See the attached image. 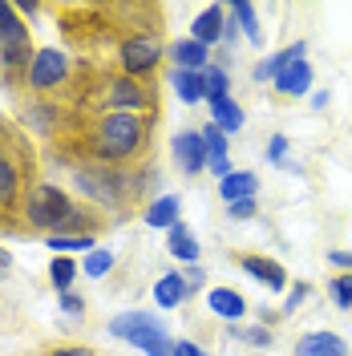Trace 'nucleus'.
<instances>
[{"mask_svg":"<svg viewBox=\"0 0 352 356\" xmlns=\"http://www.w3.org/2000/svg\"><path fill=\"white\" fill-rule=\"evenodd\" d=\"M146 146V118L142 113H102L89 130V150L102 158V166L134 162Z\"/></svg>","mask_w":352,"mask_h":356,"instance_id":"nucleus-1","label":"nucleus"},{"mask_svg":"<svg viewBox=\"0 0 352 356\" xmlns=\"http://www.w3.org/2000/svg\"><path fill=\"white\" fill-rule=\"evenodd\" d=\"M24 219H29V227L49 231V235H73V231L86 235L89 227L97 231V219L86 215L81 207H73V199H69L65 191H57L49 182H37L24 195Z\"/></svg>","mask_w":352,"mask_h":356,"instance_id":"nucleus-2","label":"nucleus"},{"mask_svg":"<svg viewBox=\"0 0 352 356\" xmlns=\"http://www.w3.org/2000/svg\"><path fill=\"white\" fill-rule=\"evenodd\" d=\"M113 336H122V340H130L134 348H142L146 356H175V340L162 332V324H158L154 316H146V312H126V316H118L110 324Z\"/></svg>","mask_w":352,"mask_h":356,"instance_id":"nucleus-3","label":"nucleus"},{"mask_svg":"<svg viewBox=\"0 0 352 356\" xmlns=\"http://www.w3.org/2000/svg\"><path fill=\"white\" fill-rule=\"evenodd\" d=\"M158 61H162V41L150 37V33H142V37H126L122 49H118V65L126 77H146V73H154Z\"/></svg>","mask_w":352,"mask_h":356,"instance_id":"nucleus-4","label":"nucleus"},{"mask_svg":"<svg viewBox=\"0 0 352 356\" xmlns=\"http://www.w3.org/2000/svg\"><path fill=\"white\" fill-rule=\"evenodd\" d=\"M77 186L86 191L89 199H97V202H106V207H118L122 202V191H126V178L118 175L113 166H81L77 170Z\"/></svg>","mask_w":352,"mask_h":356,"instance_id":"nucleus-5","label":"nucleus"},{"mask_svg":"<svg viewBox=\"0 0 352 356\" xmlns=\"http://www.w3.org/2000/svg\"><path fill=\"white\" fill-rule=\"evenodd\" d=\"M69 77V61L65 53H57V49H41L37 57H33V65H29V77H24V86L45 93V89H57L61 81Z\"/></svg>","mask_w":352,"mask_h":356,"instance_id":"nucleus-6","label":"nucleus"},{"mask_svg":"<svg viewBox=\"0 0 352 356\" xmlns=\"http://www.w3.org/2000/svg\"><path fill=\"white\" fill-rule=\"evenodd\" d=\"M106 102L113 106V113H138L150 106V93L138 86L134 77H113L106 86Z\"/></svg>","mask_w":352,"mask_h":356,"instance_id":"nucleus-7","label":"nucleus"},{"mask_svg":"<svg viewBox=\"0 0 352 356\" xmlns=\"http://www.w3.org/2000/svg\"><path fill=\"white\" fill-rule=\"evenodd\" d=\"M175 158L178 166L186 170V175H198V170H207V146H202V134L186 130L175 138Z\"/></svg>","mask_w":352,"mask_h":356,"instance_id":"nucleus-8","label":"nucleus"},{"mask_svg":"<svg viewBox=\"0 0 352 356\" xmlns=\"http://www.w3.org/2000/svg\"><path fill=\"white\" fill-rule=\"evenodd\" d=\"M21 202V166L13 162V154L0 150V219Z\"/></svg>","mask_w":352,"mask_h":356,"instance_id":"nucleus-9","label":"nucleus"},{"mask_svg":"<svg viewBox=\"0 0 352 356\" xmlns=\"http://www.w3.org/2000/svg\"><path fill=\"white\" fill-rule=\"evenodd\" d=\"M296 356H349V344L336 332H308L296 340Z\"/></svg>","mask_w":352,"mask_h":356,"instance_id":"nucleus-10","label":"nucleus"},{"mask_svg":"<svg viewBox=\"0 0 352 356\" xmlns=\"http://www.w3.org/2000/svg\"><path fill=\"white\" fill-rule=\"evenodd\" d=\"M223 24H227V17H223V8L219 4H211V8H202L195 17V24H191V41H198V44H211L223 37Z\"/></svg>","mask_w":352,"mask_h":356,"instance_id":"nucleus-11","label":"nucleus"},{"mask_svg":"<svg viewBox=\"0 0 352 356\" xmlns=\"http://www.w3.org/2000/svg\"><path fill=\"white\" fill-rule=\"evenodd\" d=\"M255 191H259V178L251 175V170H231V175L219 182V195H223L227 207H231V202H243V199H255Z\"/></svg>","mask_w":352,"mask_h":356,"instance_id":"nucleus-12","label":"nucleus"},{"mask_svg":"<svg viewBox=\"0 0 352 356\" xmlns=\"http://www.w3.org/2000/svg\"><path fill=\"white\" fill-rule=\"evenodd\" d=\"M275 89L280 93H287V97H300V93H308L312 89V65L300 57V61H291V65L275 77Z\"/></svg>","mask_w":352,"mask_h":356,"instance_id":"nucleus-13","label":"nucleus"},{"mask_svg":"<svg viewBox=\"0 0 352 356\" xmlns=\"http://www.w3.org/2000/svg\"><path fill=\"white\" fill-rule=\"evenodd\" d=\"M239 267L247 275H255V280H264L267 288H284L287 275L280 264H271V259H259V255H239Z\"/></svg>","mask_w":352,"mask_h":356,"instance_id":"nucleus-14","label":"nucleus"},{"mask_svg":"<svg viewBox=\"0 0 352 356\" xmlns=\"http://www.w3.org/2000/svg\"><path fill=\"white\" fill-rule=\"evenodd\" d=\"M191 296V288H186V280L178 275V271H166L162 280L154 284V300H158V308H178L182 300Z\"/></svg>","mask_w":352,"mask_h":356,"instance_id":"nucleus-15","label":"nucleus"},{"mask_svg":"<svg viewBox=\"0 0 352 356\" xmlns=\"http://www.w3.org/2000/svg\"><path fill=\"white\" fill-rule=\"evenodd\" d=\"M170 57L178 61V69H191V73H207V61H211V49L198 41H178L170 49Z\"/></svg>","mask_w":352,"mask_h":356,"instance_id":"nucleus-16","label":"nucleus"},{"mask_svg":"<svg viewBox=\"0 0 352 356\" xmlns=\"http://www.w3.org/2000/svg\"><path fill=\"white\" fill-rule=\"evenodd\" d=\"M166 251H170L175 259H182V264H195V259H198V239L191 235V227H186V222H175V227H170Z\"/></svg>","mask_w":352,"mask_h":356,"instance_id":"nucleus-17","label":"nucleus"},{"mask_svg":"<svg viewBox=\"0 0 352 356\" xmlns=\"http://www.w3.org/2000/svg\"><path fill=\"white\" fill-rule=\"evenodd\" d=\"M170 81H175V89H178V97L182 102H207V77L202 73H191V69H175L170 73Z\"/></svg>","mask_w":352,"mask_h":356,"instance_id":"nucleus-18","label":"nucleus"},{"mask_svg":"<svg viewBox=\"0 0 352 356\" xmlns=\"http://www.w3.org/2000/svg\"><path fill=\"white\" fill-rule=\"evenodd\" d=\"M211 308L219 312L223 320H243V316H247L243 296H235L231 288H215V291H211Z\"/></svg>","mask_w":352,"mask_h":356,"instance_id":"nucleus-19","label":"nucleus"},{"mask_svg":"<svg viewBox=\"0 0 352 356\" xmlns=\"http://www.w3.org/2000/svg\"><path fill=\"white\" fill-rule=\"evenodd\" d=\"M178 211H182L178 195H162V199L146 211V222H150V227H175V222H182L178 219Z\"/></svg>","mask_w":352,"mask_h":356,"instance_id":"nucleus-20","label":"nucleus"},{"mask_svg":"<svg viewBox=\"0 0 352 356\" xmlns=\"http://www.w3.org/2000/svg\"><path fill=\"white\" fill-rule=\"evenodd\" d=\"M207 106H219V102H227L231 97V77H227V69L219 65H207Z\"/></svg>","mask_w":352,"mask_h":356,"instance_id":"nucleus-21","label":"nucleus"},{"mask_svg":"<svg viewBox=\"0 0 352 356\" xmlns=\"http://www.w3.org/2000/svg\"><path fill=\"white\" fill-rule=\"evenodd\" d=\"M21 37H29V29L21 24V17H17V8L0 0V44H8V41H21Z\"/></svg>","mask_w":352,"mask_h":356,"instance_id":"nucleus-22","label":"nucleus"},{"mask_svg":"<svg viewBox=\"0 0 352 356\" xmlns=\"http://www.w3.org/2000/svg\"><path fill=\"white\" fill-rule=\"evenodd\" d=\"M231 17H235V21H239V29L243 33H247V41L251 44H264V33H259V17H255V8H251V4H231Z\"/></svg>","mask_w":352,"mask_h":356,"instance_id":"nucleus-23","label":"nucleus"},{"mask_svg":"<svg viewBox=\"0 0 352 356\" xmlns=\"http://www.w3.org/2000/svg\"><path fill=\"white\" fill-rule=\"evenodd\" d=\"M211 113H215V126H219L223 134H235L243 126V110L227 97V102H219V106H211Z\"/></svg>","mask_w":352,"mask_h":356,"instance_id":"nucleus-24","label":"nucleus"},{"mask_svg":"<svg viewBox=\"0 0 352 356\" xmlns=\"http://www.w3.org/2000/svg\"><path fill=\"white\" fill-rule=\"evenodd\" d=\"M73 275H77V264H73L69 255H57V259L49 264V280H53V288L57 291L73 288Z\"/></svg>","mask_w":352,"mask_h":356,"instance_id":"nucleus-25","label":"nucleus"},{"mask_svg":"<svg viewBox=\"0 0 352 356\" xmlns=\"http://www.w3.org/2000/svg\"><path fill=\"white\" fill-rule=\"evenodd\" d=\"M110 267H113V251H93V255H86L81 271H86L89 280H102V275H106Z\"/></svg>","mask_w":352,"mask_h":356,"instance_id":"nucleus-26","label":"nucleus"},{"mask_svg":"<svg viewBox=\"0 0 352 356\" xmlns=\"http://www.w3.org/2000/svg\"><path fill=\"white\" fill-rule=\"evenodd\" d=\"M49 247L53 251H89L93 235H49Z\"/></svg>","mask_w":352,"mask_h":356,"instance_id":"nucleus-27","label":"nucleus"},{"mask_svg":"<svg viewBox=\"0 0 352 356\" xmlns=\"http://www.w3.org/2000/svg\"><path fill=\"white\" fill-rule=\"evenodd\" d=\"M332 304L336 308H352V271L332 280Z\"/></svg>","mask_w":352,"mask_h":356,"instance_id":"nucleus-28","label":"nucleus"},{"mask_svg":"<svg viewBox=\"0 0 352 356\" xmlns=\"http://www.w3.org/2000/svg\"><path fill=\"white\" fill-rule=\"evenodd\" d=\"M284 154H287V138H280V134H275V138L267 142V158H271L275 166H284V162H287Z\"/></svg>","mask_w":352,"mask_h":356,"instance_id":"nucleus-29","label":"nucleus"},{"mask_svg":"<svg viewBox=\"0 0 352 356\" xmlns=\"http://www.w3.org/2000/svg\"><path fill=\"white\" fill-rule=\"evenodd\" d=\"M227 211H231V219H251L259 207H255V199H243V202H231Z\"/></svg>","mask_w":352,"mask_h":356,"instance_id":"nucleus-30","label":"nucleus"},{"mask_svg":"<svg viewBox=\"0 0 352 356\" xmlns=\"http://www.w3.org/2000/svg\"><path fill=\"white\" fill-rule=\"evenodd\" d=\"M45 356H97L93 348H81V344H61V348H49Z\"/></svg>","mask_w":352,"mask_h":356,"instance_id":"nucleus-31","label":"nucleus"},{"mask_svg":"<svg viewBox=\"0 0 352 356\" xmlns=\"http://www.w3.org/2000/svg\"><path fill=\"white\" fill-rule=\"evenodd\" d=\"M61 308H65L69 316H81V312H86V304H81V296H73V291H61Z\"/></svg>","mask_w":352,"mask_h":356,"instance_id":"nucleus-32","label":"nucleus"},{"mask_svg":"<svg viewBox=\"0 0 352 356\" xmlns=\"http://www.w3.org/2000/svg\"><path fill=\"white\" fill-rule=\"evenodd\" d=\"M247 340H251V344H259V348H267V344H271V332H267V328H247Z\"/></svg>","mask_w":352,"mask_h":356,"instance_id":"nucleus-33","label":"nucleus"},{"mask_svg":"<svg viewBox=\"0 0 352 356\" xmlns=\"http://www.w3.org/2000/svg\"><path fill=\"white\" fill-rule=\"evenodd\" d=\"M304 296H308V284H296V291L287 296V304H284V312H291V308H300L304 304Z\"/></svg>","mask_w":352,"mask_h":356,"instance_id":"nucleus-34","label":"nucleus"},{"mask_svg":"<svg viewBox=\"0 0 352 356\" xmlns=\"http://www.w3.org/2000/svg\"><path fill=\"white\" fill-rule=\"evenodd\" d=\"M175 356H211V353H202V348H198V344H191V340H178Z\"/></svg>","mask_w":352,"mask_h":356,"instance_id":"nucleus-35","label":"nucleus"},{"mask_svg":"<svg viewBox=\"0 0 352 356\" xmlns=\"http://www.w3.org/2000/svg\"><path fill=\"white\" fill-rule=\"evenodd\" d=\"M328 259H332L336 267H344V271H352V251H332Z\"/></svg>","mask_w":352,"mask_h":356,"instance_id":"nucleus-36","label":"nucleus"},{"mask_svg":"<svg viewBox=\"0 0 352 356\" xmlns=\"http://www.w3.org/2000/svg\"><path fill=\"white\" fill-rule=\"evenodd\" d=\"M182 280H186V288L195 291L198 284H202V271H198V267H191V271H186V275H182Z\"/></svg>","mask_w":352,"mask_h":356,"instance_id":"nucleus-37","label":"nucleus"},{"mask_svg":"<svg viewBox=\"0 0 352 356\" xmlns=\"http://www.w3.org/2000/svg\"><path fill=\"white\" fill-rule=\"evenodd\" d=\"M8 267H13V259H8V255H4V251H0V275H4V271H8Z\"/></svg>","mask_w":352,"mask_h":356,"instance_id":"nucleus-38","label":"nucleus"}]
</instances>
